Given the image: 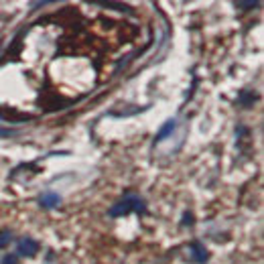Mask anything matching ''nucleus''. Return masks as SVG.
Segmentation results:
<instances>
[{
  "instance_id": "20e7f679",
  "label": "nucleus",
  "mask_w": 264,
  "mask_h": 264,
  "mask_svg": "<svg viewBox=\"0 0 264 264\" xmlns=\"http://www.w3.org/2000/svg\"><path fill=\"white\" fill-rule=\"evenodd\" d=\"M39 203H41V207H45V209H53V207H57V205L61 203V197H59L55 191H45V193L39 197Z\"/></svg>"
},
{
  "instance_id": "423d86ee",
  "label": "nucleus",
  "mask_w": 264,
  "mask_h": 264,
  "mask_svg": "<svg viewBox=\"0 0 264 264\" xmlns=\"http://www.w3.org/2000/svg\"><path fill=\"white\" fill-rule=\"evenodd\" d=\"M256 94L254 92H248V90H244V92H240V96H238V104L240 106H244V108H250V106L256 102Z\"/></svg>"
},
{
  "instance_id": "0eeeda50",
  "label": "nucleus",
  "mask_w": 264,
  "mask_h": 264,
  "mask_svg": "<svg viewBox=\"0 0 264 264\" xmlns=\"http://www.w3.org/2000/svg\"><path fill=\"white\" fill-rule=\"evenodd\" d=\"M13 240V236H11V232L9 230H5V232H0V248H5L9 242Z\"/></svg>"
},
{
  "instance_id": "1a4fd4ad",
  "label": "nucleus",
  "mask_w": 264,
  "mask_h": 264,
  "mask_svg": "<svg viewBox=\"0 0 264 264\" xmlns=\"http://www.w3.org/2000/svg\"><path fill=\"white\" fill-rule=\"evenodd\" d=\"M193 214H191V211H185V214H183V222H181V226H193Z\"/></svg>"
},
{
  "instance_id": "6e6552de",
  "label": "nucleus",
  "mask_w": 264,
  "mask_h": 264,
  "mask_svg": "<svg viewBox=\"0 0 264 264\" xmlns=\"http://www.w3.org/2000/svg\"><path fill=\"white\" fill-rule=\"evenodd\" d=\"M236 7L242 9V11H248V9H256V7H260V3H258V0H254V3H236Z\"/></svg>"
},
{
  "instance_id": "7ed1b4c3",
  "label": "nucleus",
  "mask_w": 264,
  "mask_h": 264,
  "mask_svg": "<svg viewBox=\"0 0 264 264\" xmlns=\"http://www.w3.org/2000/svg\"><path fill=\"white\" fill-rule=\"evenodd\" d=\"M207 258H209L207 248L201 242H197V240L191 242V246H189V260L195 262V264H203V262H207Z\"/></svg>"
},
{
  "instance_id": "9d476101",
  "label": "nucleus",
  "mask_w": 264,
  "mask_h": 264,
  "mask_svg": "<svg viewBox=\"0 0 264 264\" xmlns=\"http://www.w3.org/2000/svg\"><path fill=\"white\" fill-rule=\"evenodd\" d=\"M0 264H19V258H17V254H7Z\"/></svg>"
},
{
  "instance_id": "f257e3e1",
  "label": "nucleus",
  "mask_w": 264,
  "mask_h": 264,
  "mask_svg": "<svg viewBox=\"0 0 264 264\" xmlns=\"http://www.w3.org/2000/svg\"><path fill=\"white\" fill-rule=\"evenodd\" d=\"M130 211H136V214H146V205H144V199L130 193L126 197H122L120 201H116L110 209H108V216L110 218H124L128 216Z\"/></svg>"
},
{
  "instance_id": "9b49d317",
  "label": "nucleus",
  "mask_w": 264,
  "mask_h": 264,
  "mask_svg": "<svg viewBox=\"0 0 264 264\" xmlns=\"http://www.w3.org/2000/svg\"><path fill=\"white\" fill-rule=\"evenodd\" d=\"M11 136H17V130H11V128H0V138H11Z\"/></svg>"
},
{
  "instance_id": "39448f33",
  "label": "nucleus",
  "mask_w": 264,
  "mask_h": 264,
  "mask_svg": "<svg viewBox=\"0 0 264 264\" xmlns=\"http://www.w3.org/2000/svg\"><path fill=\"white\" fill-rule=\"evenodd\" d=\"M175 128H177V120H167V122L161 126V130L154 134V142H161V140H165L167 136H171V134L175 132Z\"/></svg>"
},
{
  "instance_id": "f03ea898",
  "label": "nucleus",
  "mask_w": 264,
  "mask_h": 264,
  "mask_svg": "<svg viewBox=\"0 0 264 264\" xmlns=\"http://www.w3.org/2000/svg\"><path fill=\"white\" fill-rule=\"evenodd\" d=\"M39 252V242L33 238H21L17 244V254L25 256V258H33Z\"/></svg>"
}]
</instances>
